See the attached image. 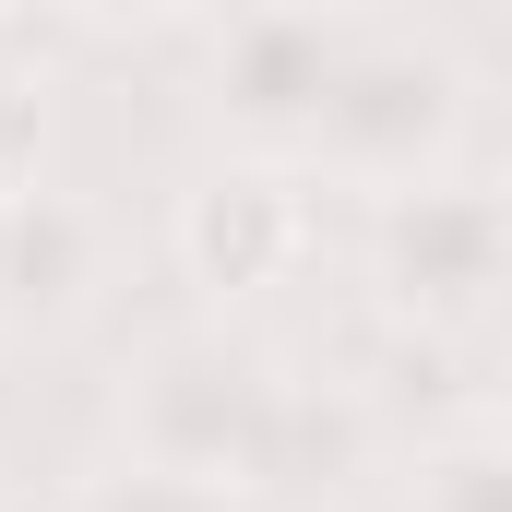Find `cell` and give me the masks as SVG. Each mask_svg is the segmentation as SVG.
<instances>
[{"instance_id": "cell-4", "label": "cell", "mask_w": 512, "mask_h": 512, "mask_svg": "<svg viewBox=\"0 0 512 512\" xmlns=\"http://www.w3.org/2000/svg\"><path fill=\"white\" fill-rule=\"evenodd\" d=\"M501 262H512V227L477 167H441V179L370 203V286L405 322H477L501 298Z\"/></svg>"}, {"instance_id": "cell-7", "label": "cell", "mask_w": 512, "mask_h": 512, "mask_svg": "<svg viewBox=\"0 0 512 512\" xmlns=\"http://www.w3.org/2000/svg\"><path fill=\"white\" fill-rule=\"evenodd\" d=\"M417 512H512V453L489 429H453L417 453Z\"/></svg>"}, {"instance_id": "cell-8", "label": "cell", "mask_w": 512, "mask_h": 512, "mask_svg": "<svg viewBox=\"0 0 512 512\" xmlns=\"http://www.w3.org/2000/svg\"><path fill=\"white\" fill-rule=\"evenodd\" d=\"M84 512H227V501H191V489H167V477H108V489H84Z\"/></svg>"}, {"instance_id": "cell-3", "label": "cell", "mask_w": 512, "mask_h": 512, "mask_svg": "<svg viewBox=\"0 0 512 512\" xmlns=\"http://www.w3.org/2000/svg\"><path fill=\"white\" fill-rule=\"evenodd\" d=\"M346 36H358V12H310V0L227 12V24L203 36V108H215V131H227L251 167H298L310 131H322L334 72H346Z\"/></svg>"}, {"instance_id": "cell-2", "label": "cell", "mask_w": 512, "mask_h": 512, "mask_svg": "<svg viewBox=\"0 0 512 512\" xmlns=\"http://www.w3.org/2000/svg\"><path fill=\"white\" fill-rule=\"evenodd\" d=\"M465 96H477V72H465V48H453L441 24H382V12H358L346 72H334L322 131H310V167L358 179L370 203H382V191H417V179L453 167Z\"/></svg>"}, {"instance_id": "cell-9", "label": "cell", "mask_w": 512, "mask_h": 512, "mask_svg": "<svg viewBox=\"0 0 512 512\" xmlns=\"http://www.w3.org/2000/svg\"><path fill=\"white\" fill-rule=\"evenodd\" d=\"M0 203H12V179H0Z\"/></svg>"}, {"instance_id": "cell-5", "label": "cell", "mask_w": 512, "mask_h": 512, "mask_svg": "<svg viewBox=\"0 0 512 512\" xmlns=\"http://www.w3.org/2000/svg\"><path fill=\"white\" fill-rule=\"evenodd\" d=\"M179 274L191 286H215V298H251V286H274L286 262L310 251V191L286 179V167H215V179H191L179 191Z\"/></svg>"}, {"instance_id": "cell-6", "label": "cell", "mask_w": 512, "mask_h": 512, "mask_svg": "<svg viewBox=\"0 0 512 512\" xmlns=\"http://www.w3.org/2000/svg\"><path fill=\"white\" fill-rule=\"evenodd\" d=\"M96 286V215L48 179H12L0 203V322H72Z\"/></svg>"}, {"instance_id": "cell-1", "label": "cell", "mask_w": 512, "mask_h": 512, "mask_svg": "<svg viewBox=\"0 0 512 512\" xmlns=\"http://www.w3.org/2000/svg\"><path fill=\"white\" fill-rule=\"evenodd\" d=\"M286 393L298 382L262 358L251 334H227V322L155 334L120 370V453H131V477H167L191 501H239V489L274 477Z\"/></svg>"}]
</instances>
